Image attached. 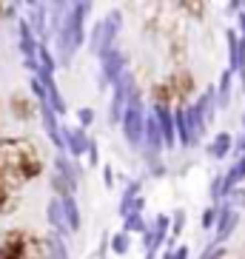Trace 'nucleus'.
Here are the masks:
<instances>
[{"label": "nucleus", "instance_id": "1", "mask_svg": "<svg viewBox=\"0 0 245 259\" xmlns=\"http://www.w3.org/2000/svg\"><path fill=\"white\" fill-rule=\"evenodd\" d=\"M43 171L40 154L31 148V143H20V140H9L0 145V174L6 180H34Z\"/></svg>", "mask_w": 245, "mask_h": 259}, {"label": "nucleus", "instance_id": "2", "mask_svg": "<svg viewBox=\"0 0 245 259\" xmlns=\"http://www.w3.org/2000/svg\"><path fill=\"white\" fill-rule=\"evenodd\" d=\"M89 12H92V3H74V6H69L60 29H57V34H54V40H57V54H60L63 66H69L71 57L77 54V49L83 46V40H86L83 20H86Z\"/></svg>", "mask_w": 245, "mask_h": 259}, {"label": "nucleus", "instance_id": "3", "mask_svg": "<svg viewBox=\"0 0 245 259\" xmlns=\"http://www.w3.org/2000/svg\"><path fill=\"white\" fill-rule=\"evenodd\" d=\"M123 137L131 148H140V145H146V106H143V100L134 97L126 108V114H123Z\"/></svg>", "mask_w": 245, "mask_h": 259}, {"label": "nucleus", "instance_id": "4", "mask_svg": "<svg viewBox=\"0 0 245 259\" xmlns=\"http://www.w3.org/2000/svg\"><path fill=\"white\" fill-rule=\"evenodd\" d=\"M114 94H111V106H108V122L111 125H120L123 122V114H126V108L134 97H137V85H134V74L129 69L123 71L120 77L114 80Z\"/></svg>", "mask_w": 245, "mask_h": 259}, {"label": "nucleus", "instance_id": "5", "mask_svg": "<svg viewBox=\"0 0 245 259\" xmlns=\"http://www.w3.org/2000/svg\"><path fill=\"white\" fill-rule=\"evenodd\" d=\"M0 259H40V242L29 234L12 231L0 242Z\"/></svg>", "mask_w": 245, "mask_h": 259}, {"label": "nucleus", "instance_id": "6", "mask_svg": "<svg viewBox=\"0 0 245 259\" xmlns=\"http://www.w3.org/2000/svg\"><path fill=\"white\" fill-rule=\"evenodd\" d=\"M225 43H228V69L239 74V83L245 89V40L234 29L225 31Z\"/></svg>", "mask_w": 245, "mask_h": 259}, {"label": "nucleus", "instance_id": "7", "mask_svg": "<svg viewBox=\"0 0 245 259\" xmlns=\"http://www.w3.org/2000/svg\"><path fill=\"white\" fill-rule=\"evenodd\" d=\"M171 236V217L160 213L157 220L148 225V231L143 234V242H146V251H160V245Z\"/></svg>", "mask_w": 245, "mask_h": 259}, {"label": "nucleus", "instance_id": "8", "mask_svg": "<svg viewBox=\"0 0 245 259\" xmlns=\"http://www.w3.org/2000/svg\"><path fill=\"white\" fill-rule=\"evenodd\" d=\"M237 225H239V211L220 205V220H217V225H214V245L228 242V236L237 231Z\"/></svg>", "mask_w": 245, "mask_h": 259}, {"label": "nucleus", "instance_id": "9", "mask_svg": "<svg viewBox=\"0 0 245 259\" xmlns=\"http://www.w3.org/2000/svg\"><path fill=\"white\" fill-rule=\"evenodd\" d=\"M37 111H40V120H43V131H46V137L52 140V145H57V148H66L63 145V134H60V122H57V114L52 111V106H49V100H43V103H37Z\"/></svg>", "mask_w": 245, "mask_h": 259}, {"label": "nucleus", "instance_id": "10", "mask_svg": "<svg viewBox=\"0 0 245 259\" xmlns=\"http://www.w3.org/2000/svg\"><path fill=\"white\" fill-rule=\"evenodd\" d=\"M29 26L34 31V37H40V43L46 46V37H49V6L46 3H29Z\"/></svg>", "mask_w": 245, "mask_h": 259}, {"label": "nucleus", "instance_id": "11", "mask_svg": "<svg viewBox=\"0 0 245 259\" xmlns=\"http://www.w3.org/2000/svg\"><path fill=\"white\" fill-rule=\"evenodd\" d=\"M166 148V140H162V128H160V120L154 111L146 114V151L148 157H157V154Z\"/></svg>", "mask_w": 245, "mask_h": 259}, {"label": "nucleus", "instance_id": "12", "mask_svg": "<svg viewBox=\"0 0 245 259\" xmlns=\"http://www.w3.org/2000/svg\"><path fill=\"white\" fill-rule=\"evenodd\" d=\"M151 111L157 114L160 120V128H162V140H166V148H174L177 145V125H174V111L162 103H154Z\"/></svg>", "mask_w": 245, "mask_h": 259}, {"label": "nucleus", "instance_id": "13", "mask_svg": "<svg viewBox=\"0 0 245 259\" xmlns=\"http://www.w3.org/2000/svg\"><path fill=\"white\" fill-rule=\"evenodd\" d=\"M100 63H103V83L114 85V80L123 74V71H126V54L117 52V49L106 52L103 57H100Z\"/></svg>", "mask_w": 245, "mask_h": 259}, {"label": "nucleus", "instance_id": "14", "mask_svg": "<svg viewBox=\"0 0 245 259\" xmlns=\"http://www.w3.org/2000/svg\"><path fill=\"white\" fill-rule=\"evenodd\" d=\"M60 134H63V145H66V151H69L71 157H80V154L89 151V143H92V140L86 137L83 128L66 125V128H60Z\"/></svg>", "mask_w": 245, "mask_h": 259}, {"label": "nucleus", "instance_id": "15", "mask_svg": "<svg viewBox=\"0 0 245 259\" xmlns=\"http://www.w3.org/2000/svg\"><path fill=\"white\" fill-rule=\"evenodd\" d=\"M100 26H103V54H106V52L114 49V40H117L120 26H123V15H120V12H108L106 20H103ZM103 54H100V57H103Z\"/></svg>", "mask_w": 245, "mask_h": 259}, {"label": "nucleus", "instance_id": "16", "mask_svg": "<svg viewBox=\"0 0 245 259\" xmlns=\"http://www.w3.org/2000/svg\"><path fill=\"white\" fill-rule=\"evenodd\" d=\"M46 220H49V225L54 228V234H69V222H66V213H63V202H60V197H54V199H49V205H46Z\"/></svg>", "mask_w": 245, "mask_h": 259}, {"label": "nucleus", "instance_id": "17", "mask_svg": "<svg viewBox=\"0 0 245 259\" xmlns=\"http://www.w3.org/2000/svg\"><path fill=\"white\" fill-rule=\"evenodd\" d=\"M40 77V83H43V89H46V100H49V106H52V111L54 114H66V100H63V94H60V89L54 85V77H49V74H37Z\"/></svg>", "mask_w": 245, "mask_h": 259}, {"label": "nucleus", "instance_id": "18", "mask_svg": "<svg viewBox=\"0 0 245 259\" xmlns=\"http://www.w3.org/2000/svg\"><path fill=\"white\" fill-rule=\"evenodd\" d=\"M54 171H57V174L60 177H66V180H69V183H80V174H83V168H80V162H74V160H69V157H66V154H57V157H54Z\"/></svg>", "mask_w": 245, "mask_h": 259}, {"label": "nucleus", "instance_id": "19", "mask_svg": "<svg viewBox=\"0 0 245 259\" xmlns=\"http://www.w3.org/2000/svg\"><path fill=\"white\" fill-rule=\"evenodd\" d=\"M194 106L199 108V114H202V120H206V125H211V122H214V114H217V89L214 85H208L206 92H202V97L197 100V103H194Z\"/></svg>", "mask_w": 245, "mask_h": 259}, {"label": "nucleus", "instance_id": "20", "mask_svg": "<svg viewBox=\"0 0 245 259\" xmlns=\"http://www.w3.org/2000/svg\"><path fill=\"white\" fill-rule=\"evenodd\" d=\"M185 120H188V131H191V145H197L199 140H202V134H206V120H202V114H199V108L194 106H185Z\"/></svg>", "mask_w": 245, "mask_h": 259}, {"label": "nucleus", "instance_id": "21", "mask_svg": "<svg viewBox=\"0 0 245 259\" xmlns=\"http://www.w3.org/2000/svg\"><path fill=\"white\" fill-rule=\"evenodd\" d=\"M242 180H245V157H239V160L234 162L225 174H222V194L234 191L239 183H242ZM222 199H225V197H222Z\"/></svg>", "mask_w": 245, "mask_h": 259}, {"label": "nucleus", "instance_id": "22", "mask_svg": "<svg viewBox=\"0 0 245 259\" xmlns=\"http://www.w3.org/2000/svg\"><path fill=\"white\" fill-rule=\"evenodd\" d=\"M231 148H234V137H231L228 131H220V134L211 140V145H208V154H211L214 160H225L231 154Z\"/></svg>", "mask_w": 245, "mask_h": 259}, {"label": "nucleus", "instance_id": "23", "mask_svg": "<svg viewBox=\"0 0 245 259\" xmlns=\"http://www.w3.org/2000/svg\"><path fill=\"white\" fill-rule=\"evenodd\" d=\"M43 245H46L49 251V259H69V248H66V242H63L60 234H46L43 236Z\"/></svg>", "mask_w": 245, "mask_h": 259}, {"label": "nucleus", "instance_id": "24", "mask_svg": "<svg viewBox=\"0 0 245 259\" xmlns=\"http://www.w3.org/2000/svg\"><path fill=\"white\" fill-rule=\"evenodd\" d=\"M140 199V180H134V183L126 185V191H123V199H120V217L126 220L131 213V208H134V202Z\"/></svg>", "mask_w": 245, "mask_h": 259}, {"label": "nucleus", "instance_id": "25", "mask_svg": "<svg viewBox=\"0 0 245 259\" xmlns=\"http://www.w3.org/2000/svg\"><path fill=\"white\" fill-rule=\"evenodd\" d=\"M231 80H234V71L225 69L220 74V85H217V106L228 108L231 106Z\"/></svg>", "mask_w": 245, "mask_h": 259}, {"label": "nucleus", "instance_id": "26", "mask_svg": "<svg viewBox=\"0 0 245 259\" xmlns=\"http://www.w3.org/2000/svg\"><path fill=\"white\" fill-rule=\"evenodd\" d=\"M174 125H177V140H180V145L191 148V131H188V120H185V106H177Z\"/></svg>", "mask_w": 245, "mask_h": 259}, {"label": "nucleus", "instance_id": "27", "mask_svg": "<svg viewBox=\"0 0 245 259\" xmlns=\"http://www.w3.org/2000/svg\"><path fill=\"white\" fill-rule=\"evenodd\" d=\"M63 213H66V222H69V231H80V205H77L74 197H63Z\"/></svg>", "mask_w": 245, "mask_h": 259}, {"label": "nucleus", "instance_id": "28", "mask_svg": "<svg viewBox=\"0 0 245 259\" xmlns=\"http://www.w3.org/2000/svg\"><path fill=\"white\" fill-rule=\"evenodd\" d=\"M54 69H57V60H54L52 52H49V49L40 43V49H37V74L54 77Z\"/></svg>", "mask_w": 245, "mask_h": 259}, {"label": "nucleus", "instance_id": "29", "mask_svg": "<svg viewBox=\"0 0 245 259\" xmlns=\"http://www.w3.org/2000/svg\"><path fill=\"white\" fill-rule=\"evenodd\" d=\"M123 231H126V234H146L148 231V225H146V217H143V213H129V217H126V220H123Z\"/></svg>", "mask_w": 245, "mask_h": 259}, {"label": "nucleus", "instance_id": "30", "mask_svg": "<svg viewBox=\"0 0 245 259\" xmlns=\"http://www.w3.org/2000/svg\"><path fill=\"white\" fill-rule=\"evenodd\" d=\"M131 248V234H126V231H117V234H111V251L117 253V256H126Z\"/></svg>", "mask_w": 245, "mask_h": 259}, {"label": "nucleus", "instance_id": "31", "mask_svg": "<svg viewBox=\"0 0 245 259\" xmlns=\"http://www.w3.org/2000/svg\"><path fill=\"white\" fill-rule=\"evenodd\" d=\"M222 205H225V208H234V211H242V208H245V188H242V185H237L234 191H228Z\"/></svg>", "mask_w": 245, "mask_h": 259}, {"label": "nucleus", "instance_id": "32", "mask_svg": "<svg viewBox=\"0 0 245 259\" xmlns=\"http://www.w3.org/2000/svg\"><path fill=\"white\" fill-rule=\"evenodd\" d=\"M183 228H185V211L180 208V211L171 213V236H169V239H174V242H177V236L183 234Z\"/></svg>", "mask_w": 245, "mask_h": 259}, {"label": "nucleus", "instance_id": "33", "mask_svg": "<svg viewBox=\"0 0 245 259\" xmlns=\"http://www.w3.org/2000/svg\"><path fill=\"white\" fill-rule=\"evenodd\" d=\"M9 205H12V185H9L6 177L0 174V211H6Z\"/></svg>", "mask_w": 245, "mask_h": 259}, {"label": "nucleus", "instance_id": "34", "mask_svg": "<svg viewBox=\"0 0 245 259\" xmlns=\"http://www.w3.org/2000/svg\"><path fill=\"white\" fill-rule=\"evenodd\" d=\"M217 220H220V205H208L206 211H202V228L211 231L217 225Z\"/></svg>", "mask_w": 245, "mask_h": 259}, {"label": "nucleus", "instance_id": "35", "mask_svg": "<svg viewBox=\"0 0 245 259\" xmlns=\"http://www.w3.org/2000/svg\"><path fill=\"white\" fill-rule=\"evenodd\" d=\"M12 108H15V114H20L23 120H31V114H34V108H31L23 97H15V100H12Z\"/></svg>", "mask_w": 245, "mask_h": 259}, {"label": "nucleus", "instance_id": "36", "mask_svg": "<svg viewBox=\"0 0 245 259\" xmlns=\"http://www.w3.org/2000/svg\"><path fill=\"white\" fill-rule=\"evenodd\" d=\"M222 256H225V245H214V242L199 253V259H222Z\"/></svg>", "mask_w": 245, "mask_h": 259}, {"label": "nucleus", "instance_id": "37", "mask_svg": "<svg viewBox=\"0 0 245 259\" xmlns=\"http://www.w3.org/2000/svg\"><path fill=\"white\" fill-rule=\"evenodd\" d=\"M89 46H92V52L94 54H103V26H94V31H92V43H89Z\"/></svg>", "mask_w": 245, "mask_h": 259}, {"label": "nucleus", "instance_id": "38", "mask_svg": "<svg viewBox=\"0 0 245 259\" xmlns=\"http://www.w3.org/2000/svg\"><path fill=\"white\" fill-rule=\"evenodd\" d=\"M162 259H188V245H177L162 253Z\"/></svg>", "mask_w": 245, "mask_h": 259}, {"label": "nucleus", "instance_id": "39", "mask_svg": "<svg viewBox=\"0 0 245 259\" xmlns=\"http://www.w3.org/2000/svg\"><path fill=\"white\" fill-rule=\"evenodd\" d=\"M77 120H80L83 128H89V125L94 122V108H80V111H77Z\"/></svg>", "mask_w": 245, "mask_h": 259}, {"label": "nucleus", "instance_id": "40", "mask_svg": "<svg viewBox=\"0 0 245 259\" xmlns=\"http://www.w3.org/2000/svg\"><path fill=\"white\" fill-rule=\"evenodd\" d=\"M222 197H225V194H222V177H214V183H211V199H214V205Z\"/></svg>", "mask_w": 245, "mask_h": 259}, {"label": "nucleus", "instance_id": "41", "mask_svg": "<svg viewBox=\"0 0 245 259\" xmlns=\"http://www.w3.org/2000/svg\"><path fill=\"white\" fill-rule=\"evenodd\" d=\"M97 162H100V154H97V143H94V140H92V143H89V165H97Z\"/></svg>", "mask_w": 245, "mask_h": 259}, {"label": "nucleus", "instance_id": "42", "mask_svg": "<svg viewBox=\"0 0 245 259\" xmlns=\"http://www.w3.org/2000/svg\"><path fill=\"white\" fill-rule=\"evenodd\" d=\"M103 183H106V188H111V185H114V174H111V165H108L106 171H103Z\"/></svg>", "mask_w": 245, "mask_h": 259}, {"label": "nucleus", "instance_id": "43", "mask_svg": "<svg viewBox=\"0 0 245 259\" xmlns=\"http://www.w3.org/2000/svg\"><path fill=\"white\" fill-rule=\"evenodd\" d=\"M237 17H239V29H242V34H239V37H242V40H245V12H239V15H237Z\"/></svg>", "mask_w": 245, "mask_h": 259}]
</instances>
